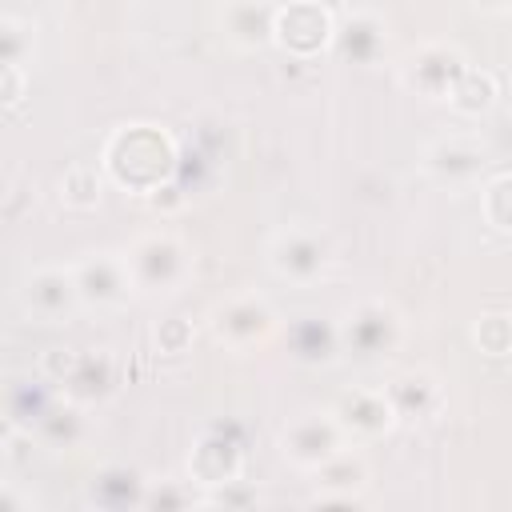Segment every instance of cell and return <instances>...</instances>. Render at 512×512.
<instances>
[{
	"label": "cell",
	"mask_w": 512,
	"mask_h": 512,
	"mask_svg": "<svg viewBox=\"0 0 512 512\" xmlns=\"http://www.w3.org/2000/svg\"><path fill=\"white\" fill-rule=\"evenodd\" d=\"M104 172L128 192H156L176 172V140L160 124H120L104 140Z\"/></svg>",
	"instance_id": "obj_1"
},
{
	"label": "cell",
	"mask_w": 512,
	"mask_h": 512,
	"mask_svg": "<svg viewBox=\"0 0 512 512\" xmlns=\"http://www.w3.org/2000/svg\"><path fill=\"white\" fill-rule=\"evenodd\" d=\"M136 292H172L188 280L192 256L176 232H144L124 248Z\"/></svg>",
	"instance_id": "obj_2"
},
{
	"label": "cell",
	"mask_w": 512,
	"mask_h": 512,
	"mask_svg": "<svg viewBox=\"0 0 512 512\" xmlns=\"http://www.w3.org/2000/svg\"><path fill=\"white\" fill-rule=\"evenodd\" d=\"M276 328H280V316H276V308L260 292H236V296L220 300L208 312L212 340L232 348V352H248V348L268 344Z\"/></svg>",
	"instance_id": "obj_3"
},
{
	"label": "cell",
	"mask_w": 512,
	"mask_h": 512,
	"mask_svg": "<svg viewBox=\"0 0 512 512\" xmlns=\"http://www.w3.org/2000/svg\"><path fill=\"white\" fill-rule=\"evenodd\" d=\"M340 344L344 352H356L360 360L392 356L404 340V316L388 300H360L340 320Z\"/></svg>",
	"instance_id": "obj_4"
},
{
	"label": "cell",
	"mask_w": 512,
	"mask_h": 512,
	"mask_svg": "<svg viewBox=\"0 0 512 512\" xmlns=\"http://www.w3.org/2000/svg\"><path fill=\"white\" fill-rule=\"evenodd\" d=\"M344 440H348V432L340 428L336 412H332V408H320V412H300V416H292V420L280 428L276 448H280V456H284L292 468L312 472V468H320L324 460H332V456L344 448Z\"/></svg>",
	"instance_id": "obj_5"
},
{
	"label": "cell",
	"mask_w": 512,
	"mask_h": 512,
	"mask_svg": "<svg viewBox=\"0 0 512 512\" xmlns=\"http://www.w3.org/2000/svg\"><path fill=\"white\" fill-rule=\"evenodd\" d=\"M464 72H468V56L452 40H424L400 64L404 88L416 92V96H424V100H448V92L456 88V80Z\"/></svg>",
	"instance_id": "obj_6"
},
{
	"label": "cell",
	"mask_w": 512,
	"mask_h": 512,
	"mask_svg": "<svg viewBox=\"0 0 512 512\" xmlns=\"http://www.w3.org/2000/svg\"><path fill=\"white\" fill-rule=\"evenodd\" d=\"M336 36V16L324 0H284L276 4V44L296 56L312 60L324 48H332Z\"/></svg>",
	"instance_id": "obj_7"
},
{
	"label": "cell",
	"mask_w": 512,
	"mask_h": 512,
	"mask_svg": "<svg viewBox=\"0 0 512 512\" xmlns=\"http://www.w3.org/2000/svg\"><path fill=\"white\" fill-rule=\"evenodd\" d=\"M332 260V240L316 228H304V224H288L280 228L272 240H268V268L280 276V280H292V284H312L316 276H324Z\"/></svg>",
	"instance_id": "obj_8"
},
{
	"label": "cell",
	"mask_w": 512,
	"mask_h": 512,
	"mask_svg": "<svg viewBox=\"0 0 512 512\" xmlns=\"http://www.w3.org/2000/svg\"><path fill=\"white\" fill-rule=\"evenodd\" d=\"M72 272H76V288H80L84 308H116L136 288L124 252H108V248L88 252L84 260L72 264Z\"/></svg>",
	"instance_id": "obj_9"
},
{
	"label": "cell",
	"mask_w": 512,
	"mask_h": 512,
	"mask_svg": "<svg viewBox=\"0 0 512 512\" xmlns=\"http://www.w3.org/2000/svg\"><path fill=\"white\" fill-rule=\"evenodd\" d=\"M312 476H316V492L308 496L312 508H356L364 504V488L372 480L368 460L348 448H340L332 460L312 468Z\"/></svg>",
	"instance_id": "obj_10"
},
{
	"label": "cell",
	"mask_w": 512,
	"mask_h": 512,
	"mask_svg": "<svg viewBox=\"0 0 512 512\" xmlns=\"http://www.w3.org/2000/svg\"><path fill=\"white\" fill-rule=\"evenodd\" d=\"M240 468H244V448H240V436H236V428L228 424H220V428H212V432H204L196 444H192V452H188V476H192V484L196 488H220V484H228V480H236L240 476Z\"/></svg>",
	"instance_id": "obj_11"
},
{
	"label": "cell",
	"mask_w": 512,
	"mask_h": 512,
	"mask_svg": "<svg viewBox=\"0 0 512 512\" xmlns=\"http://www.w3.org/2000/svg\"><path fill=\"white\" fill-rule=\"evenodd\" d=\"M332 412H336L340 428L348 432V440H380L400 424L384 388H348L336 396Z\"/></svg>",
	"instance_id": "obj_12"
},
{
	"label": "cell",
	"mask_w": 512,
	"mask_h": 512,
	"mask_svg": "<svg viewBox=\"0 0 512 512\" xmlns=\"http://www.w3.org/2000/svg\"><path fill=\"white\" fill-rule=\"evenodd\" d=\"M24 304L36 320H48V324H64L76 316V308L84 304L80 300V288H76V272L72 268H60V264H48V268H36L28 280H24Z\"/></svg>",
	"instance_id": "obj_13"
},
{
	"label": "cell",
	"mask_w": 512,
	"mask_h": 512,
	"mask_svg": "<svg viewBox=\"0 0 512 512\" xmlns=\"http://www.w3.org/2000/svg\"><path fill=\"white\" fill-rule=\"evenodd\" d=\"M332 52L344 64L356 68H372L380 64V56L388 52V24L384 16L368 12V8H352L336 20V36H332Z\"/></svg>",
	"instance_id": "obj_14"
},
{
	"label": "cell",
	"mask_w": 512,
	"mask_h": 512,
	"mask_svg": "<svg viewBox=\"0 0 512 512\" xmlns=\"http://www.w3.org/2000/svg\"><path fill=\"white\" fill-rule=\"evenodd\" d=\"M484 164H488V148L476 136H440L424 148V172L448 188L472 184L484 172Z\"/></svg>",
	"instance_id": "obj_15"
},
{
	"label": "cell",
	"mask_w": 512,
	"mask_h": 512,
	"mask_svg": "<svg viewBox=\"0 0 512 512\" xmlns=\"http://www.w3.org/2000/svg\"><path fill=\"white\" fill-rule=\"evenodd\" d=\"M116 380H120V368H116V356L108 348H84L76 352V364L68 368V376L60 380L64 388V400L72 404H100L116 392Z\"/></svg>",
	"instance_id": "obj_16"
},
{
	"label": "cell",
	"mask_w": 512,
	"mask_h": 512,
	"mask_svg": "<svg viewBox=\"0 0 512 512\" xmlns=\"http://www.w3.org/2000/svg\"><path fill=\"white\" fill-rule=\"evenodd\" d=\"M220 32L240 52H260L276 44V4L264 0H228L220 8Z\"/></svg>",
	"instance_id": "obj_17"
},
{
	"label": "cell",
	"mask_w": 512,
	"mask_h": 512,
	"mask_svg": "<svg viewBox=\"0 0 512 512\" xmlns=\"http://www.w3.org/2000/svg\"><path fill=\"white\" fill-rule=\"evenodd\" d=\"M392 408L400 420H432L444 404V384L428 368H404L384 384Z\"/></svg>",
	"instance_id": "obj_18"
},
{
	"label": "cell",
	"mask_w": 512,
	"mask_h": 512,
	"mask_svg": "<svg viewBox=\"0 0 512 512\" xmlns=\"http://www.w3.org/2000/svg\"><path fill=\"white\" fill-rule=\"evenodd\" d=\"M288 344H292V356L300 364H332L344 352L340 324L336 320H324V316H304L300 324H292Z\"/></svg>",
	"instance_id": "obj_19"
},
{
	"label": "cell",
	"mask_w": 512,
	"mask_h": 512,
	"mask_svg": "<svg viewBox=\"0 0 512 512\" xmlns=\"http://www.w3.org/2000/svg\"><path fill=\"white\" fill-rule=\"evenodd\" d=\"M144 488L148 480H140V472L128 464H108L92 476V500L104 508H144Z\"/></svg>",
	"instance_id": "obj_20"
},
{
	"label": "cell",
	"mask_w": 512,
	"mask_h": 512,
	"mask_svg": "<svg viewBox=\"0 0 512 512\" xmlns=\"http://www.w3.org/2000/svg\"><path fill=\"white\" fill-rule=\"evenodd\" d=\"M80 408H84V404H72V400H64V404H48V412L32 424L36 436H40V444H44V448H56V452L76 448V444L84 440V432H88Z\"/></svg>",
	"instance_id": "obj_21"
},
{
	"label": "cell",
	"mask_w": 512,
	"mask_h": 512,
	"mask_svg": "<svg viewBox=\"0 0 512 512\" xmlns=\"http://www.w3.org/2000/svg\"><path fill=\"white\" fill-rule=\"evenodd\" d=\"M500 96V80L488 72V68H472L456 80V88L448 92V104L460 112V116H484Z\"/></svg>",
	"instance_id": "obj_22"
},
{
	"label": "cell",
	"mask_w": 512,
	"mask_h": 512,
	"mask_svg": "<svg viewBox=\"0 0 512 512\" xmlns=\"http://www.w3.org/2000/svg\"><path fill=\"white\" fill-rule=\"evenodd\" d=\"M100 192H104V180H100V168L96 164H68L64 176H60V200L76 212H88L100 204Z\"/></svg>",
	"instance_id": "obj_23"
},
{
	"label": "cell",
	"mask_w": 512,
	"mask_h": 512,
	"mask_svg": "<svg viewBox=\"0 0 512 512\" xmlns=\"http://www.w3.org/2000/svg\"><path fill=\"white\" fill-rule=\"evenodd\" d=\"M480 212L496 232H512V172H496L484 180Z\"/></svg>",
	"instance_id": "obj_24"
},
{
	"label": "cell",
	"mask_w": 512,
	"mask_h": 512,
	"mask_svg": "<svg viewBox=\"0 0 512 512\" xmlns=\"http://www.w3.org/2000/svg\"><path fill=\"white\" fill-rule=\"evenodd\" d=\"M472 344L484 356H508L512 352V316L508 312H484L472 324Z\"/></svg>",
	"instance_id": "obj_25"
},
{
	"label": "cell",
	"mask_w": 512,
	"mask_h": 512,
	"mask_svg": "<svg viewBox=\"0 0 512 512\" xmlns=\"http://www.w3.org/2000/svg\"><path fill=\"white\" fill-rule=\"evenodd\" d=\"M32 48H36V28L20 16H0V60L24 68Z\"/></svg>",
	"instance_id": "obj_26"
},
{
	"label": "cell",
	"mask_w": 512,
	"mask_h": 512,
	"mask_svg": "<svg viewBox=\"0 0 512 512\" xmlns=\"http://www.w3.org/2000/svg\"><path fill=\"white\" fill-rule=\"evenodd\" d=\"M44 412H48V400H44L40 388H32V384H12V392H8V420L32 428Z\"/></svg>",
	"instance_id": "obj_27"
},
{
	"label": "cell",
	"mask_w": 512,
	"mask_h": 512,
	"mask_svg": "<svg viewBox=\"0 0 512 512\" xmlns=\"http://www.w3.org/2000/svg\"><path fill=\"white\" fill-rule=\"evenodd\" d=\"M188 504H204V496H192V488L180 480H160V484L148 480V488H144V508L172 512V508H188Z\"/></svg>",
	"instance_id": "obj_28"
},
{
	"label": "cell",
	"mask_w": 512,
	"mask_h": 512,
	"mask_svg": "<svg viewBox=\"0 0 512 512\" xmlns=\"http://www.w3.org/2000/svg\"><path fill=\"white\" fill-rule=\"evenodd\" d=\"M204 504L208 508H252V504H260V496H256V488L248 484V480H228V484H220V488H208L204 492Z\"/></svg>",
	"instance_id": "obj_29"
},
{
	"label": "cell",
	"mask_w": 512,
	"mask_h": 512,
	"mask_svg": "<svg viewBox=\"0 0 512 512\" xmlns=\"http://www.w3.org/2000/svg\"><path fill=\"white\" fill-rule=\"evenodd\" d=\"M188 344H192V324H188L184 316H168V320L156 324V348H160V352L176 356V352H184Z\"/></svg>",
	"instance_id": "obj_30"
},
{
	"label": "cell",
	"mask_w": 512,
	"mask_h": 512,
	"mask_svg": "<svg viewBox=\"0 0 512 512\" xmlns=\"http://www.w3.org/2000/svg\"><path fill=\"white\" fill-rule=\"evenodd\" d=\"M24 88H28L24 68L20 64H0V104L4 108H16L24 100Z\"/></svg>",
	"instance_id": "obj_31"
},
{
	"label": "cell",
	"mask_w": 512,
	"mask_h": 512,
	"mask_svg": "<svg viewBox=\"0 0 512 512\" xmlns=\"http://www.w3.org/2000/svg\"><path fill=\"white\" fill-rule=\"evenodd\" d=\"M72 364H76V348H48V352L40 356V372H44L52 384H60Z\"/></svg>",
	"instance_id": "obj_32"
},
{
	"label": "cell",
	"mask_w": 512,
	"mask_h": 512,
	"mask_svg": "<svg viewBox=\"0 0 512 512\" xmlns=\"http://www.w3.org/2000/svg\"><path fill=\"white\" fill-rule=\"evenodd\" d=\"M32 508H36V500L32 496H20L12 480L0 488V512H32Z\"/></svg>",
	"instance_id": "obj_33"
},
{
	"label": "cell",
	"mask_w": 512,
	"mask_h": 512,
	"mask_svg": "<svg viewBox=\"0 0 512 512\" xmlns=\"http://www.w3.org/2000/svg\"><path fill=\"white\" fill-rule=\"evenodd\" d=\"M472 8L488 12V16H500V12H512V0H468Z\"/></svg>",
	"instance_id": "obj_34"
}]
</instances>
